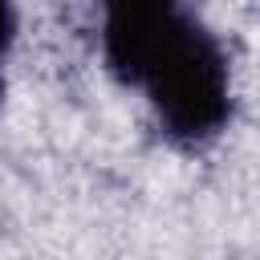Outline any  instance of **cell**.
Returning a JSON list of instances; mask_svg holds the SVG:
<instances>
[{"label":"cell","instance_id":"6da1fadb","mask_svg":"<svg viewBox=\"0 0 260 260\" xmlns=\"http://www.w3.org/2000/svg\"><path fill=\"white\" fill-rule=\"evenodd\" d=\"M102 61L142 93L167 142L199 150L232 122V61L187 0H98Z\"/></svg>","mask_w":260,"mask_h":260},{"label":"cell","instance_id":"7a4b0ae2","mask_svg":"<svg viewBox=\"0 0 260 260\" xmlns=\"http://www.w3.org/2000/svg\"><path fill=\"white\" fill-rule=\"evenodd\" d=\"M12 45H16V4L0 0V61L12 53Z\"/></svg>","mask_w":260,"mask_h":260},{"label":"cell","instance_id":"3957f363","mask_svg":"<svg viewBox=\"0 0 260 260\" xmlns=\"http://www.w3.org/2000/svg\"><path fill=\"white\" fill-rule=\"evenodd\" d=\"M0 102H4V77H0Z\"/></svg>","mask_w":260,"mask_h":260}]
</instances>
